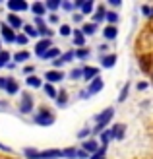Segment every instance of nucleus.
I'll list each match as a JSON object with an SVG mask.
<instances>
[{
	"label": "nucleus",
	"instance_id": "f257e3e1",
	"mask_svg": "<svg viewBox=\"0 0 153 159\" xmlns=\"http://www.w3.org/2000/svg\"><path fill=\"white\" fill-rule=\"evenodd\" d=\"M112 116H115V109H112V107H107L105 111H101V113L95 116V122H97V124H95L93 132H99V134H101V132L105 130V126L112 120Z\"/></svg>",
	"mask_w": 153,
	"mask_h": 159
},
{
	"label": "nucleus",
	"instance_id": "f03ea898",
	"mask_svg": "<svg viewBox=\"0 0 153 159\" xmlns=\"http://www.w3.org/2000/svg\"><path fill=\"white\" fill-rule=\"evenodd\" d=\"M33 122L39 124V126H51V124H54V115H52L47 107H43V109L33 116Z\"/></svg>",
	"mask_w": 153,
	"mask_h": 159
},
{
	"label": "nucleus",
	"instance_id": "7ed1b4c3",
	"mask_svg": "<svg viewBox=\"0 0 153 159\" xmlns=\"http://www.w3.org/2000/svg\"><path fill=\"white\" fill-rule=\"evenodd\" d=\"M31 111H33V97H31V93H21L20 113H21V115H29Z\"/></svg>",
	"mask_w": 153,
	"mask_h": 159
},
{
	"label": "nucleus",
	"instance_id": "20e7f679",
	"mask_svg": "<svg viewBox=\"0 0 153 159\" xmlns=\"http://www.w3.org/2000/svg\"><path fill=\"white\" fill-rule=\"evenodd\" d=\"M74 58H76V51H68V52H64L60 58L52 60V66H54V70H58V68H62L64 64H68V62H72Z\"/></svg>",
	"mask_w": 153,
	"mask_h": 159
},
{
	"label": "nucleus",
	"instance_id": "39448f33",
	"mask_svg": "<svg viewBox=\"0 0 153 159\" xmlns=\"http://www.w3.org/2000/svg\"><path fill=\"white\" fill-rule=\"evenodd\" d=\"M8 8L12 10V14L14 12H27V10H31V6L25 2V0H8Z\"/></svg>",
	"mask_w": 153,
	"mask_h": 159
},
{
	"label": "nucleus",
	"instance_id": "423d86ee",
	"mask_svg": "<svg viewBox=\"0 0 153 159\" xmlns=\"http://www.w3.org/2000/svg\"><path fill=\"white\" fill-rule=\"evenodd\" d=\"M103 87H105V82H103V78H95L93 80V82H89V85H87V95H89V97H91V95H95V93H99L101 89H103Z\"/></svg>",
	"mask_w": 153,
	"mask_h": 159
},
{
	"label": "nucleus",
	"instance_id": "0eeeda50",
	"mask_svg": "<svg viewBox=\"0 0 153 159\" xmlns=\"http://www.w3.org/2000/svg\"><path fill=\"white\" fill-rule=\"evenodd\" d=\"M51 47H52V41H51V39H41V41H39V43L35 45V54L43 58V54H45L47 51H49Z\"/></svg>",
	"mask_w": 153,
	"mask_h": 159
},
{
	"label": "nucleus",
	"instance_id": "6e6552de",
	"mask_svg": "<svg viewBox=\"0 0 153 159\" xmlns=\"http://www.w3.org/2000/svg\"><path fill=\"white\" fill-rule=\"evenodd\" d=\"M95 78H99V68H95V66H83V80L87 84L93 82Z\"/></svg>",
	"mask_w": 153,
	"mask_h": 159
},
{
	"label": "nucleus",
	"instance_id": "1a4fd4ad",
	"mask_svg": "<svg viewBox=\"0 0 153 159\" xmlns=\"http://www.w3.org/2000/svg\"><path fill=\"white\" fill-rule=\"evenodd\" d=\"M45 78H47V84H56V82L64 80V72H60V70H49L45 74Z\"/></svg>",
	"mask_w": 153,
	"mask_h": 159
},
{
	"label": "nucleus",
	"instance_id": "9d476101",
	"mask_svg": "<svg viewBox=\"0 0 153 159\" xmlns=\"http://www.w3.org/2000/svg\"><path fill=\"white\" fill-rule=\"evenodd\" d=\"M103 37H105V41H115V39L118 37V27L116 25H105Z\"/></svg>",
	"mask_w": 153,
	"mask_h": 159
},
{
	"label": "nucleus",
	"instance_id": "9b49d317",
	"mask_svg": "<svg viewBox=\"0 0 153 159\" xmlns=\"http://www.w3.org/2000/svg\"><path fill=\"white\" fill-rule=\"evenodd\" d=\"M2 37H4L6 43H16V33L8 23H2Z\"/></svg>",
	"mask_w": 153,
	"mask_h": 159
},
{
	"label": "nucleus",
	"instance_id": "f8f14e48",
	"mask_svg": "<svg viewBox=\"0 0 153 159\" xmlns=\"http://www.w3.org/2000/svg\"><path fill=\"white\" fill-rule=\"evenodd\" d=\"M115 64H116V54H115V52L101 57V66H103V68H112Z\"/></svg>",
	"mask_w": 153,
	"mask_h": 159
},
{
	"label": "nucleus",
	"instance_id": "ddd939ff",
	"mask_svg": "<svg viewBox=\"0 0 153 159\" xmlns=\"http://www.w3.org/2000/svg\"><path fill=\"white\" fill-rule=\"evenodd\" d=\"M110 140H115V130H103L99 134V142H101V146H109V142Z\"/></svg>",
	"mask_w": 153,
	"mask_h": 159
},
{
	"label": "nucleus",
	"instance_id": "4468645a",
	"mask_svg": "<svg viewBox=\"0 0 153 159\" xmlns=\"http://www.w3.org/2000/svg\"><path fill=\"white\" fill-rule=\"evenodd\" d=\"M31 12L35 14V18H43V16L47 14L45 2H35V4H31Z\"/></svg>",
	"mask_w": 153,
	"mask_h": 159
},
{
	"label": "nucleus",
	"instance_id": "2eb2a0df",
	"mask_svg": "<svg viewBox=\"0 0 153 159\" xmlns=\"http://www.w3.org/2000/svg\"><path fill=\"white\" fill-rule=\"evenodd\" d=\"M105 14H107V8H105V4H99V6H97V10L93 12V23H95V25H97L99 21L105 20Z\"/></svg>",
	"mask_w": 153,
	"mask_h": 159
},
{
	"label": "nucleus",
	"instance_id": "dca6fc26",
	"mask_svg": "<svg viewBox=\"0 0 153 159\" xmlns=\"http://www.w3.org/2000/svg\"><path fill=\"white\" fill-rule=\"evenodd\" d=\"M99 148H101V146H99L95 140H91V138H89V140H85V142H83V146H82V149H85V152H87V153H91V155L97 152Z\"/></svg>",
	"mask_w": 153,
	"mask_h": 159
},
{
	"label": "nucleus",
	"instance_id": "f3484780",
	"mask_svg": "<svg viewBox=\"0 0 153 159\" xmlns=\"http://www.w3.org/2000/svg\"><path fill=\"white\" fill-rule=\"evenodd\" d=\"M60 57H62V52H60L58 47H51V49L43 54V58H45V60H56V58H60Z\"/></svg>",
	"mask_w": 153,
	"mask_h": 159
},
{
	"label": "nucleus",
	"instance_id": "a211bd4d",
	"mask_svg": "<svg viewBox=\"0 0 153 159\" xmlns=\"http://www.w3.org/2000/svg\"><path fill=\"white\" fill-rule=\"evenodd\" d=\"M8 25H10L12 29H20V27H23V21H21L20 16L10 14V16H8Z\"/></svg>",
	"mask_w": 153,
	"mask_h": 159
},
{
	"label": "nucleus",
	"instance_id": "6ab92c4d",
	"mask_svg": "<svg viewBox=\"0 0 153 159\" xmlns=\"http://www.w3.org/2000/svg\"><path fill=\"white\" fill-rule=\"evenodd\" d=\"M62 157V149H45L41 152V159H58Z\"/></svg>",
	"mask_w": 153,
	"mask_h": 159
},
{
	"label": "nucleus",
	"instance_id": "aec40b11",
	"mask_svg": "<svg viewBox=\"0 0 153 159\" xmlns=\"http://www.w3.org/2000/svg\"><path fill=\"white\" fill-rule=\"evenodd\" d=\"M74 45L83 49L85 47V35L82 33V29H74Z\"/></svg>",
	"mask_w": 153,
	"mask_h": 159
},
{
	"label": "nucleus",
	"instance_id": "412c9836",
	"mask_svg": "<svg viewBox=\"0 0 153 159\" xmlns=\"http://www.w3.org/2000/svg\"><path fill=\"white\" fill-rule=\"evenodd\" d=\"M105 20L109 21V25H116L118 20H120V16H118V12H115V10H107V14H105Z\"/></svg>",
	"mask_w": 153,
	"mask_h": 159
},
{
	"label": "nucleus",
	"instance_id": "4be33fe9",
	"mask_svg": "<svg viewBox=\"0 0 153 159\" xmlns=\"http://www.w3.org/2000/svg\"><path fill=\"white\" fill-rule=\"evenodd\" d=\"M112 130H115V140H124V134H126V124H115L112 126Z\"/></svg>",
	"mask_w": 153,
	"mask_h": 159
},
{
	"label": "nucleus",
	"instance_id": "5701e85b",
	"mask_svg": "<svg viewBox=\"0 0 153 159\" xmlns=\"http://www.w3.org/2000/svg\"><path fill=\"white\" fill-rule=\"evenodd\" d=\"M82 33L83 35H95V33H97V25H95V23L91 21V23H83V27H82Z\"/></svg>",
	"mask_w": 153,
	"mask_h": 159
},
{
	"label": "nucleus",
	"instance_id": "b1692460",
	"mask_svg": "<svg viewBox=\"0 0 153 159\" xmlns=\"http://www.w3.org/2000/svg\"><path fill=\"white\" fill-rule=\"evenodd\" d=\"M25 84H27L29 87H35V89H37V87H41V85H43L41 78H37V76H27V78H25Z\"/></svg>",
	"mask_w": 153,
	"mask_h": 159
},
{
	"label": "nucleus",
	"instance_id": "393cba45",
	"mask_svg": "<svg viewBox=\"0 0 153 159\" xmlns=\"http://www.w3.org/2000/svg\"><path fill=\"white\" fill-rule=\"evenodd\" d=\"M18 84H16V80H12V78H8V84H6V93H10V95H16L18 93Z\"/></svg>",
	"mask_w": 153,
	"mask_h": 159
},
{
	"label": "nucleus",
	"instance_id": "a878e982",
	"mask_svg": "<svg viewBox=\"0 0 153 159\" xmlns=\"http://www.w3.org/2000/svg\"><path fill=\"white\" fill-rule=\"evenodd\" d=\"M62 157H66V159H76V157H78V149H76V148H64V149H62Z\"/></svg>",
	"mask_w": 153,
	"mask_h": 159
},
{
	"label": "nucleus",
	"instance_id": "bb28decb",
	"mask_svg": "<svg viewBox=\"0 0 153 159\" xmlns=\"http://www.w3.org/2000/svg\"><path fill=\"white\" fill-rule=\"evenodd\" d=\"M93 10H95V4H93V0H85V2H83V6H82V14H83V16H87V14H93Z\"/></svg>",
	"mask_w": 153,
	"mask_h": 159
},
{
	"label": "nucleus",
	"instance_id": "cd10ccee",
	"mask_svg": "<svg viewBox=\"0 0 153 159\" xmlns=\"http://www.w3.org/2000/svg\"><path fill=\"white\" fill-rule=\"evenodd\" d=\"M23 31H25L27 37H39V29L35 25H31V23H27V25H23Z\"/></svg>",
	"mask_w": 153,
	"mask_h": 159
},
{
	"label": "nucleus",
	"instance_id": "c85d7f7f",
	"mask_svg": "<svg viewBox=\"0 0 153 159\" xmlns=\"http://www.w3.org/2000/svg\"><path fill=\"white\" fill-rule=\"evenodd\" d=\"M45 6H47V10L56 12L58 8H62V2H60V0H47V2H45Z\"/></svg>",
	"mask_w": 153,
	"mask_h": 159
},
{
	"label": "nucleus",
	"instance_id": "c756f323",
	"mask_svg": "<svg viewBox=\"0 0 153 159\" xmlns=\"http://www.w3.org/2000/svg\"><path fill=\"white\" fill-rule=\"evenodd\" d=\"M66 103H68V91H58V95H56V105L64 107Z\"/></svg>",
	"mask_w": 153,
	"mask_h": 159
},
{
	"label": "nucleus",
	"instance_id": "7c9ffc66",
	"mask_svg": "<svg viewBox=\"0 0 153 159\" xmlns=\"http://www.w3.org/2000/svg\"><path fill=\"white\" fill-rule=\"evenodd\" d=\"M23 153L27 155V159H41V152H37V149H33V148H25Z\"/></svg>",
	"mask_w": 153,
	"mask_h": 159
},
{
	"label": "nucleus",
	"instance_id": "2f4dec72",
	"mask_svg": "<svg viewBox=\"0 0 153 159\" xmlns=\"http://www.w3.org/2000/svg\"><path fill=\"white\" fill-rule=\"evenodd\" d=\"M43 89H45V93L49 95L51 99H56V95H58V91L54 89V85H52V84H45V85H43Z\"/></svg>",
	"mask_w": 153,
	"mask_h": 159
},
{
	"label": "nucleus",
	"instance_id": "473e14b6",
	"mask_svg": "<svg viewBox=\"0 0 153 159\" xmlns=\"http://www.w3.org/2000/svg\"><path fill=\"white\" fill-rule=\"evenodd\" d=\"M29 57H31V54L27 51H21V52H16L14 54V60L16 62H25V60H29Z\"/></svg>",
	"mask_w": 153,
	"mask_h": 159
},
{
	"label": "nucleus",
	"instance_id": "72a5a7b5",
	"mask_svg": "<svg viewBox=\"0 0 153 159\" xmlns=\"http://www.w3.org/2000/svg\"><path fill=\"white\" fill-rule=\"evenodd\" d=\"M39 35H41L43 39H51L52 37V29L49 25H43V27H39Z\"/></svg>",
	"mask_w": 153,
	"mask_h": 159
},
{
	"label": "nucleus",
	"instance_id": "f704fd0d",
	"mask_svg": "<svg viewBox=\"0 0 153 159\" xmlns=\"http://www.w3.org/2000/svg\"><path fill=\"white\" fill-rule=\"evenodd\" d=\"M89 49H85V47H83V49H78L76 51V58H79V60H85V58H89Z\"/></svg>",
	"mask_w": 153,
	"mask_h": 159
},
{
	"label": "nucleus",
	"instance_id": "c9c22d12",
	"mask_svg": "<svg viewBox=\"0 0 153 159\" xmlns=\"http://www.w3.org/2000/svg\"><path fill=\"white\" fill-rule=\"evenodd\" d=\"M128 91H130V84H124L122 91H120V95H118V103H124V101H126V97H128Z\"/></svg>",
	"mask_w": 153,
	"mask_h": 159
},
{
	"label": "nucleus",
	"instance_id": "e433bc0d",
	"mask_svg": "<svg viewBox=\"0 0 153 159\" xmlns=\"http://www.w3.org/2000/svg\"><path fill=\"white\" fill-rule=\"evenodd\" d=\"M70 78L72 80H83V68H74L70 72Z\"/></svg>",
	"mask_w": 153,
	"mask_h": 159
},
{
	"label": "nucleus",
	"instance_id": "4c0bfd02",
	"mask_svg": "<svg viewBox=\"0 0 153 159\" xmlns=\"http://www.w3.org/2000/svg\"><path fill=\"white\" fill-rule=\"evenodd\" d=\"M91 134H93V130H91V128H82V130H79V132H78V138L85 142V138H89V136H91Z\"/></svg>",
	"mask_w": 153,
	"mask_h": 159
},
{
	"label": "nucleus",
	"instance_id": "58836bf2",
	"mask_svg": "<svg viewBox=\"0 0 153 159\" xmlns=\"http://www.w3.org/2000/svg\"><path fill=\"white\" fill-rule=\"evenodd\" d=\"M58 31H60V35H62V37L72 35V27H70V25H66V23H64V25H60V29H58Z\"/></svg>",
	"mask_w": 153,
	"mask_h": 159
},
{
	"label": "nucleus",
	"instance_id": "ea45409f",
	"mask_svg": "<svg viewBox=\"0 0 153 159\" xmlns=\"http://www.w3.org/2000/svg\"><path fill=\"white\" fill-rule=\"evenodd\" d=\"M8 60H10V52H8V51H0V62H2L4 66H8Z\"/></svg>",
	"mask_w": 153,
	"mask_h": 159
},
{
	"label": "nucleus",
	"instance_id": "a19ab883",
	"mask_svg": "<svg viewBox=\"0 0 153 159\" xmlns=\"http://www.w3.org/2000/svg\"><path fill=\"white\" fill-rule=\"evenodd\" d=\"M29 41V37L25 35V33H20V35H16V43H18V45H25Z\"/></svg>",
	"mask_w": 153,
	"mask_h": 159
},
{
	"label": "nucleus",
	"instance_id": "79ce46f5",
	"mask_svg": "<svg viewBox=\"0 0 153 159\" xmlns=\"http://www.w3.org/2000/svg\"><path fill=\"white\" fill-rule=\"evenodd\" d=\"M142 14L146 16V18H149V16H151V6L149 4H143L142 6Z\"/></svg>",
	"mask_w": 153,
	"mask_h": 159
},
{
	"label": "nucleus",
	"instance_id": "37998d69",
	"mask_svg": "<svg viewBox=\"0 0 153 159\" xmlns=\"http://www.w3.org/2000/svg\"><path fill=\"white\" fill-rule=\"evenodd\" d=\"M87 157H89V153H87L85 149H78V157L76 159H87Z\"/></svg>",
	"mask_w": 153,
	"mask_h": 159
},
{
	"label": "nucleus",
	"instance_id": "c03bdc74",
	"mask_svg": "<svg viewBox=\"0 0 153 159\" xmlns=\"http://www.w3.org/2000/svg\"><path fill=\"white\" fill-rule=\"evenodd\" d=\"M62 10L72 12V10H74V4H72V2H62Z\"/></svg>",
	"mask_w": 153,
	"mask_h": 159
},
{
	"label": "nucleus",
	"instance_id": "a18cd8bd",
	"mask_svg": "<svg viewBox=\"0 0 153 159\" xmlns=\"http://www.w3.org/2000/svg\"><path fill=\"white\" fill-rule=\"evenodd\" d=\"M72 18H74V21H76V23H79V21H83V14H82V12H78V14L72 16Z\"/></svg>",
	"mask_w": 153,
	"mask_h": 159
},
{
	"label": "nucleus",
	"instance_id": "49530a36",
	"mask_svg": "<svg viewBox=\"0 0 153 159\" xmlns=\"http://www.w3.org/2000/svg\"><path fill=\"white\" fill-rule=\"evenodd\" d=\"M35 25H37V29H39V27L47 25V23H45V20H43V18H35Z\"/></svg>",
	"mask_w": 153,
	"mask_h": 159
},
{
	"label": "nucleus",
	"instance_id": "de8ad7c7",
	"mask_svg": "<svg viewBox=\"0 0 153 159\" xmlns=\"http://www.w3.org/2000/svg\"><path fill=\"white\" fill-rule=\"evenodd\" d=\"M83 2H85V0H76V2H74V10H76V8H78V10H82Z\"/></svg>",
	"mask_w": 153,
	"mask_h": 159
},
{
	"label": "nucleus",
	"instance_id": "09e8293b",
	"mask_svg": "<svg viewBox=\"0 0 153 159\" xmlns=\"http://www.w3.org/2000/svg\"><path fill=\"white\" fill-rule=\"evenodd\" d=\"M112 8H118V6H122V0H110V2H109Z\"/></svg>",
	"mask_w": 153,
	"mask_h": 159
},
{
	"label": "nucleus",
	"instance_id": "8fccbe9b",
	"mask_svg": "<svg viewBox=\"0 0 153 159\" xmlns=\"http://www.w3.org/2000/svg\"><path fill=\"white\" fill-rule=\"evenodd\" d=\"M33 70H35L33 66H25V68H23V72H25L27 76H33Z\"/></svg>",
	"mask_w": 153,
	"mask_h": 159
},
{
	"label": "nucleus",
	"instance_id": "3c124183",
	"mask_svg": "<svg viewBox=\"0 0 153 159\" xmlns=\"http://www.w3.org/2000/svg\"><path fill=\"white\" fill-rule=\"evenodd\" d=\"M49 21H51V23H58V16H56V14H51V16H49Z\"/></svg>",
	"mask_w": 153,
	"mask_h": 159
},
{
	"label": "nucleus",
	"instance_id": "603ef678",
	"mask_svg": "<svg viewBox=\"0 0 153 159\" xmlns=\"http://www.w3.org/2000/svg\"><path fill=\"white\" fill-rule=\"evenodd\" d=\"M138 89H140V91L147 89V82H140V84H138Z\"/></svg>",
	"mask_w": 153,
	"mask_h": 159
},
{
	"label": "nucleus",
	"instance_id": "864d4df0",
	"mask_svg": "<svg viewBox=\"0 0 153 159\" xmlns=\"http://www.w3.org/2000/svg\"><path fill=\"white\" fill-rule=\"evenodd\" d=\"M6 84H8V78H0V87H4V89H6Z\"/></svg>",
	"mask_w": 153,
	"mask_h": 159
},
{
	"label": "nucleus",
	"instance_id": "5fc2aeb1",
	"mask_svg": "<svg viewBox=\"0 0 153 159\" xmlns=\"http://www.w3.org/2000/svg\"><path fill=\"white\" fill-rule=\"evenodd\" d=\"M107 51H109L107 45H101V47H99V52H107Z\"/></svg>",
	"mask_w": 153,
	"mask_h": 159
},
{
	"label": "nucleus",
	"instance_id": "6e6d98bb",
	"mask_svg": "<svg viewBox=\"0 0 153 159\" xmlns=\"http://www.w3.org/2000/svg\"><path fill=\"white\" fill-rule=\"evenodd\" d=\"M0 149H4V152H10V148H8V146H4V144H0Z\"/></svg>",
	"mask_w": 153,
	"mask_h": 159
},
{
	"label": "nucleus",
	"instance_id": "4d7b16f0",
	"mask_svg": "<svg viewBox=\"0 0 153 159\" xmlns=\"http://www.w3.org/2000/svg\"><path fill=\"white\" fill-rule=\"evenodd\" d=\"M149 18H153V6H151V16H149Z\"/></svg>",
	"mask_w": 153,
	"mask_h": 159
},
{
	"label": "nucleus",
	"instance_id": "13d9d810",
	"mask_svg": "<svg viewBox=\"0 0 153 159\" xmlns=\"http://www.w3.org/2000/svg\"><path fill=\"white\" fill-rule=\"evenodd\" d=\"M151 82H153V70H151Z\"/></svg>",
	"mask_w": 153,
	"mask_h": 159
},
{
	"label": "nucleus",
	"instance_id": "bf43d9fd",
	"mask_svg": "<svg viewBox=\"0 0 153 159\" xmlns=\"http://www.w3.org/2000/svg\"><path fill=\"white\" fill-rule=\"evenodd\" d=\"M2 66H4V64H2V62H0V68H2Z\"/></svg>",
	"mask_w": 153,
	"mask_h": 159
}]
</instances>
